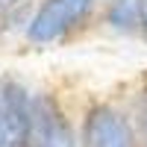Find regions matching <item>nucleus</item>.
Masks as SVG:
<instances>
[{
	"mask_svg": "<svg viewBox=\"0 0 147 147\" xmlns=\"http://www.w3.org/2000/svg\"><path fill=\"white\" fill-rule=\"evenodd\" d=\"M100 6L103 0H38L21 44L27 50L44 53L80 41L82 35L97 30Z\"/></svg>",
	"mask_w": 147,
	"mask_h": 147,
	"instance_id": "f257e3e1",
	"label": "nucleus"
},
{
	"mask_svg": "<svg viewBox=\"0 0 147 147\" xmlns=\"http://www.w3.org/2000/svg\"><path fill=\"white\" fill-rule=\"evenodd\" d=\"M77 121H80V147H138L141 144L118 94L88 91L77 103Z\"/></svg>",
	"mask_w": 147,
	"mask_h": 147,
	"instance_id": "f03ea898",
	"label": "nucleus"
},
{
	"mask_svg": "<svg viewBox=\"0 0 147 147\" xmlns=\"http://www.w3.org/2000/svg\"><path fill=\"white\" fill-rule=\"evenodd\" d=\"M32 147H80L77 106L53 82L32 91Z\"/></svg>",
	"mask_w": 147,
	"mask_h": 147,
	"instance_id": "7ed1b4c3",
	"label": "nucleus"
},
{
	"mask_svg": "<svg viewBox=\"0 0 147 147\" xmlns=\"http://www.w3.org/2000/svg\"><path fill=\"white\" fill-rule=\"evenodd\" d=\"M97 30L121 41H141V9L138 0H103Z\"/></svg>",
	"mask_w": 147,
	"mask_h": 147,
	"instance_id": "20e7f679",
	"label": "nucleus"
},
{
	"mask_svg": "<svg viewBox=\"0 0 147 147\" xmlns=\"http://www.w3.org/2000/svg\"><path fill=\"white\" fill-rule=\"evenodd\" d=\"M118 97H121V103H124L127 115L132 121V129H136L138 141L147 147V71H141L129 82H124Z\"/></svg>",
	"mask_w": 147,
	"mask_h": 147,
	"instance_id": "39448f33",
	"label": "nucleus"
},
{
	"mask_svg": "<svg viewBox=\"0 0 147 147\" xmlns=\"http://www.w3.org/2000/svg\"><path fill=\"white\" fill-rule=\"evenodd\" d=\"M38 0H0V15H9L15 9H27V6H35Z\"/></svg>",
	"mask_w": 147,
	"mask_h": 147,
	"instance_id": "423d86ee",
	"label": "nucleus"
},
{
	"mask_svg": "<svg viewBox=\"0 0 147 147\" xmlns=\"http://www.w3.org/2000/svg\"><path fill=\"white\" fill-rule=\"evenodd\" d=\"M141 9V44H147V0H138Z\"/></svg>",
	"mask_w": 147,
	"mask_h": 147,
	"instance_id": "0eeeda50",
	"label": "nucleus"
},
{
	"mask_svg": "<svg viewBox=\"0 0 147 147\" xmlns=\"http://www.w3.org/2000/svg\"><path fill=\"white\" fill-rule=\"evenodd\" d=\"M0 147H12V144H9V129H6V121H3V112H0Z\"/></svg>",
	"mask_w": 147,
	"mask_h": 147,
	"instance_id": "6e6552de",
	"label": "nucleus"
}]
</instances>
